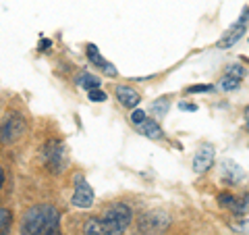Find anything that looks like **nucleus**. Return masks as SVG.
I'll list each match as a JSON object with an SVG mask.
<instances>
[{"label":"nucleus","mask_w":249,"mask_h":235,"mask_svg":"<svg viewBox=\"0 0 249 235\" xmlns=\"http://www.w3.org/2000/svg\"><path fill=\"white\" fill-rule=\"evenodd\" d=\"M131 221H133V210L127 204H112L100 216L85 221L83 235H123Z\"/></svg>","instance_id":"nucleus-1"},{"label":"nucleus","mask_w":249,"mask_h":235,"mask_svg":"<svg viewBox=\"0 0 249 235\" xmlns=\"http://www.w3.org/2000/svg\"><path fill=\"white\" fill-rule=\"evenodd\" d=\"M21 235H60V213L50 204L31 206L21 221Z\"/></svg>","instance_id":"nucleus-2"},{"label":"nucleus","mask_w":249,"mask_h":235,"mask_svg":"<svg viewBox=\"0 0 249 235\" xmlns=\"http://www.w3.org/2000/svg\"><path fill=\"white\" fill-rule=\"evenodd\" d=\"M42 156H44V164L50 173H62L67 167V150L58 139H50L46 142L44 150H42Z\"/></svg>","instance_id":"nucleus-3"},{"label":"nucleus","mask_w":249,"mask_h":235,"mask_svg":"<svg viewBox=\"0 0 249 235\" xmlns=\"http://www.w3.org/2000/svg\"><path fill=\"white\" fill-rule=\"evenodd\" d=\"M170 227V218L162 210H150L139 218V231L145 235H160Z\"/></svg>","instance_id":"nucleus-4"},{"label":"nucleus","mask_w":249,"mask_h":235,"mask_svg":"<svg viewBox=\"0 0 249 235\" xmlns=\"http://www.w3.org/2000/svg\"><path fill=\"white\" fill-rule=\"evenodd\" d=\"M23 133H25V121H23V117L17 113L6 115V119L0 125V142L15 144L17 139L23 137Z\"/></svg>","instance_id":"nucleus-5"},{"label":"nucleus","mask_w":249,"mask_h":235,"mask_svg":"<svg viewBox=\"0 0 249 235\" xmlns=\"http://www.w3.org/2000/svg\"><path fill=\"white\" fill-rule=\"evenodd\" d=\"M245 31H247V9H243V15H241V19L232 25L227 34H224L220 40H218V48H231V46H235L241 38L245 36Z\"/></svg>","instance_id":"nucleus-6"},{"label":"nucleus","mask_w":249,"mask_h":235,"mask_svg":"<svg viewBox=\"0 0 249 235\" xmlns=\"http://www.w3.org/2000/svg\"><path fill=\"white\" fill-rule=\"evenodd\" d=\"M243 79H245V67L243 65H231L227 71H224V75L220 77V81H218V88L222 92H232V90L239 88Z\"/></svg>","instance_id":"nucleus-7"},{"label":"nucleus","mask_w":249,"mask_h":235,"mask_svg":"<svg viewBox=\"0 0 249 235\" xmlns=\"http://www.w3.org/2000/svg\"><path fill=\"white\" fill-rule=\"evenodd\" d=\"M214 154H216L214 146H210V144L199 146V150L193 156V171H196V173H206L214 164Z\"/></svg>","instance_id":"nucleus-8"},{"label":"nucleus","mask_w":249,"mask_h":235,"mask_svg":"<svg viewBox=\"0 0 249 235\" xmlns=\"http://www.w3.org/2000/svg\"><path fill=\"white\" fill-rule=\"evenodd\" d=\"M73 204L77 208H89L93 204V190L88 181H83V179L77 183L75 192H73Z\"/></svg>","instance_id":"nucleus-9"},{"label":"nucleus","mask_w":249,"mask_h":235,"mask_svg":"<svg viewBox=\"0 0 249 235\" xmlns=\"http://www.w3.org/2000/svg\"><path fill=\"white\" fill-rule=\"evenodd\" d=\"M116 100L124 106V108H135L139 102H142V96H139V92L129 88V85H116Z\"/></svg>","instance_id":"nucleus-10"},{"label":"nucleus","mask_w":249,"mask_h":235,"mask_svg":"<svg viewBox=\"0 0 249 235\" xmlns=\"http://www.w3.org/2000/svg\"><path fill=\"white\" fill-rule=\"evenodd\" d=\"M88 59L91 60V65L93 67H98L100 71H104L106 75H110V77H116V69L112 62H108L102 54H100V50L96 48L93 44H88Z\"/></svg>","instance_id":"nucleus-11"},{"label":"nucleus","mask_w":249,"mask_h":235,"mask_svg":"<svg viewBox=\"0 0 249 235\" xmlns=\"http://www.w3.org/2000/svg\"><path fill=\"white\" fill-rule=\"evenodd\" d=\"M220 204L232 210L235 216H245L247 215V198H235L231 194H220Z\"/></svg>","instance_id":"nucleus-12"},{"label":"nucleus","mask_w":249,"mask_h":235,"mask_svg":"<svg viewBox=\"0 0 249 235\" xmlns=\"http://www.w3.org/2000/svg\"><path fill=\"white\" fill-rule=\"evenodd\" d=\"M241 177H243V171H241L237 162H232V160L222 162V179L229 185H237L241 181Z\"/></svg>","instance_id":"nucleus-13"},{"label":"nucleus","mask_w":249,"mask_h":235,"mask_svg":"<svg viewBox=\"0 0 249 235\" xmlns=\"http://www.w3.org/2000/svg\"><path fill=\"white\" fill-rule=\"evenodd\" d=\"M135 127L139 129V133H143V136L150 137V139H160L162 137V127L158 125V121L150 119V117H145V119L142 123H137Z\"/></svg>","instance_id":"nucleus-14"},{"label":"nucleus","mask_w":249,"mask_h":235,"mask_svg":"<svg viewBox=\"0 0 249 235\" xmlns=\"http://www.w3.org/2000/svg\"><path fill=\"white\" fill-rule=\"evenodd\" d=\"M77 83L85 90H93V88H100V77L91 75V73H81L79 77H77Z\"/></svg>","instance_id":"nucleus-15"},{"label":"nucleus","mask_w":249,"mask_h":235,"mask_svg":"<svg viewBox=\"0 0 249 235\" xmlns=\"http://www.w3.org/2000/svg\"><path fill=\"white\" fill-rule=\"evenodd\" d=\"M13 225V215L9 208H0V235H6L11 231Z\"/></svg>","instance_id":"nucleus-16"},{"label":"nucleus","mask_w":249,"mask_h":235,"mask_svg":"<svg viewBox=\"0 0 249 235\" xmlns=\"http://www.w3.org/2000/svg\"><path fill=\"white\" fill-rule=\"evenodd\" d=\"M168 106H170V100H168V98H160L158 102H154V104H152L154 117H164L166 111H168Z\"/></svg>","instance_id":"nucleus-17"},{"label":"nucleus","mask_w":249,"mask_h":235,"mask_svg":"<svg viewBox=\"0 0 249 235\" xmlns=\"http://www.w3.org/2000/svg\"><path fill=\"white\" fill-rule=\"evenodd\" d=\"M88 96H89V100H93V102H104V100H106V94L100 90V88L88 90Z\"/></svg>","instance_id":"nucleus-18"},{"label":"nucleus","mask_w":249,"mask_h":235,"mask_svg":"<svg viewBox=\"0 0 249 235\" xmlns=\"http://www.w3.org/2000/svg\"><path fill=\"white\" fill-rule=\"evenodd\" d=\"M145 111H139V108H135V111L133 113H131V123H133V125H137V123H142L143 119H145Z\"/></svg>","instance_id":"nucleus-19"},{"label":"nucleus","mask_w":249,"mask_h":235,"mask_svg":"<svg viewBox=\"0 0 249 235\" xmlns=\"http://www.w3.org/2000/svg\"><path fill=\"white\" fill-rule=\"evenodd\" d=\"M178 108L185 111V113H196L197 111V106L193 104V102H178Z\"/></svg>","instance_id":"nucleus-20"},{"label":"nucleus","mask_w":249,"mask_h":235,"mask_svg":"<svg viewBox=\"0 0 249 235\" xmlns=\"http://www.w3.org/2000/svg\"><path fill=\"white\" fill-rule=\"evenodd\" d=\"M212 90H214L212 85H196V88H189L187 92H189V94H197V92H212Z\"/></svg>","instance_id":"nucleus-21"},{"label":"nucleus","mask_w":249,"mask_h":235,"mask_svg":"<svg viewBox=\"0 0 249 235\" xmlns=\"http://www.w3.org/2000/svg\"><path fill=\"white\" fill-rule=\"evenodd\" d=\"M2 185H4V171L0 167V190H2Z\"/></svg>","instance_id":"nucleus-22"}]
</instances>
